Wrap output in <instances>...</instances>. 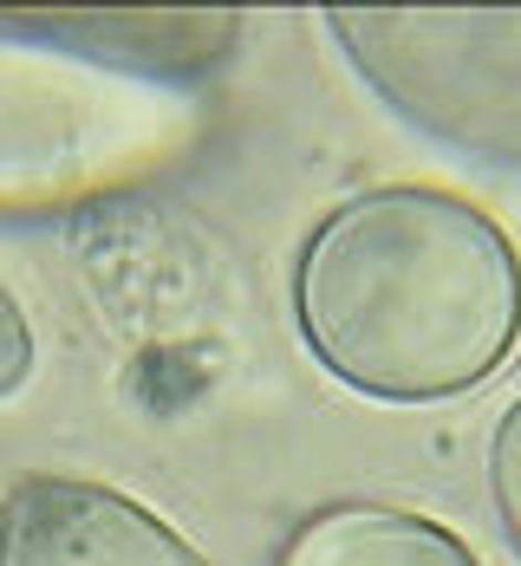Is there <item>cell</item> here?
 Instances as JSON below:
<instances>
[{
  "mask_svg": "<svg viewBox=\"0 0 521 566\" xmlns=\"http://www.w3.org/2000/svg\"><path fill=\"white\" fill-rule=\"evenodd\" d=\"M274 566H482V554L398 502H326L281 534Z\"/></svg>",
  "mask_w": 521,
  "mask_h": 566,
  "instance_id": "obj_6",
  "label": "cell"
},
{
  "mask_svg": "<svg viewBox=\"0 0 521 566\" xmlns=\"http://www.w3.org/2000/svg\"><path fill=\"white\" fill-rule=\"evenodd\" d=\"M320 27L410 130L521 170V7H326Z\"/></svg>",
  "mask_w": 521,
  "mask_h": 566,
  "instance_id": "obj_3",
  "label": "cell"
},
{
  "mask_svg": "<svg viewBox=\"0 0 521 566\" xmlns=\"http://www.w3.org/2000/svg\"><path fill=\"white\" fill-rule=\"evenodd\" d=\"M293 319L346 391L463 397L521 345V248L457 189L378 182L313 222L293 261Z\"/></svg>",
  "mask_w": 521,
  "mask_h": 566,
  "instance_id": "obj_1",
  "label": "cell"
},
{
  "mask_svg": "<svg viewBox=\"0 0 521 566\" xmlns=\"http://www.w3.org/2000/svg\"><path fill=\"white\" fill-rule=\"evenodd\" d=\"M482 482H489V502L502 514V534L515 541V554H521V397H509V410H502L496 430H489Z\"/></svg>",
  "mask_w": 521,
  "mask_h": 566,
  "instance_id": "obj_7",
  "label": "cell"
},
{
  "mask_svg": "<svg viewBox=\"0 0 521 566\" xmlns=\"http://www.w3.org/2000/svg\"><path fill=\"white\" fill-rule=\"evenodd\" d=\"M0 566H209V554L98 475H13L0 495Z\"/></svg>",
  "mask_w": 521,
  "mask_h": 566,
  "instance_id": "obj_4",
  "label": "cell"
},
{
  "mask_svg": "<svg viewBox=\"0 0 521 566\" xmlns=\"http://www.w3.org/2000/svg\"><path fill=\"white\" fill-rule=\"evenodd\" d=\"M13 20L98 65L183 92H202V78H216L241 46V13H27L20 7Z\"/></svg>",
  "mask_w": 521,
  "mask_h": 566,
  "instance_id": "obj_5",
  "label": "cell"
},
{
  "mask_svg": "<svg viewBox=\"0 0 521 566\" xmlns=\"http://www.w3.org/2000/svg\"><path fill=\"white\" fill-rule=\"evenodd\" d=\"M33 365H40V339H33V319H27L20 293L0 281V403L27 391Z\"/></svg>",
  "mask_w": 521,
  "mask_h": 566,
  "instance_id": "obj_8",
  "label": "cell"
},
{
  "mask_svg": "<svg viewBox=\"0 0 521 566\" xmlns=\"http://www.w3.org/2000/svg\"><path fill=\"white\" fill-rule=\"evenodd\" d=\"M209 137L202 92L131 78L0 13V222H59L157 189Z\"/></svg>",
  "mask_w": 521,
  "mask_h": 566,
  "instance_id": "obj_2",
  "label": "cell"
}]
</instances>
